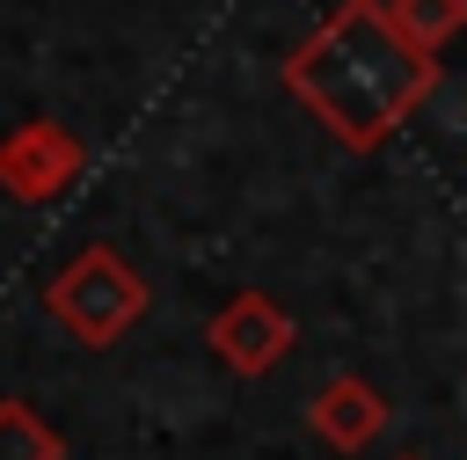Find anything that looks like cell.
<instances>
[{
	"label": "cell",
	"instance_id": "8992f818",
	"mask_svg": "<svg viewBox=\"0 0 467 460\" xmlns=\"http://www.w3.org/2000/svg\"><path fill=\"white\" fill-rule=\"evenodd\" d=\"M379 15H387V29L401 37V44H416V51H445L452 37H460V22H467V0H379Z\"/></svg>",
	"mask_w": 467,
	"mask_h": 460
},
{
	"label": "cell",
	"instance_id": "7a4b0ae2",
	"mask_svg": "<svg viewBox=\"0 0 467 460\" xmlns=\"http://www.w3.org/2000/svg\"><path fill=\"white\" fill-rule=\"evenodd\" d=\"M153 307V285L102 241H88L51 285H44V314L80 343V350H117V336H131Z\"/></svg>",
	"mask_w": 467,
	"mask_h": 460
},
{
	"label": "cell",
	"instance_id": "6da1fadb",
	"mask_svg": "<svg viewBox=\"0 0 467 460\" xmlns=\"http://www.w3.org/2000/svg\"><path fill=\"white\" fill-rule=\"evenodd\" d=\"M285 95L350 153H379L438 88V58L401 44L379 0H336L277 66Z\"/></svg>",
	"mask_w": 467,
	"mask_h": 460
},
{
	"label": "cell",
	"instance_id": "52a82bcc",
	"mask_svg": "<svg viewBox=\"0 0 467 460\" xmlns=\"http://www.w3.org/2000/svg\"><path fill=\"white\" fill-rule=\"evenodd\" d=\"M0 460H66V438L29 402H0Z\"/></svg>",
	"mask_w": 467,
	"mask_h": 460
},
{
	"label": "cell",
	"instance_id": "5b68a950",
	"mask_svg": "<svg viewBox=\"0 0 467 460\" xmlns=\"http://www.w3.org/2000/svg\"><path fill=\"white\" fill-rule=\"evenodd\" d=\"M387 394L372 387V380H358V372H336V380H321L314 387V402H306V423H314V438L321 445H336V453H365L379 431H387Z\"/></svg>",
	"mask_w": 467,
	"mask_h": 460
},
{
	"label": "cell",
	"instance_id": "3957f363",
	"mask_svg": "<svg viewBox=\"0 0 467 460\" xmlns=\"http://www.w3.org/2000/svg\"><path fill=\"white\" fill-rule=\"evenodd\" d=\"M80 175H88V146L58 117H22L15 131H0V190L15 204H58Z\"/></svg>",
	"mask_w": 467,
	"mask_h": 460
},
{
	"label": "cell",
	"instance_id": "277c9868",
	"mask_svg": "<svg viewBox=\"0 0 467 460\" xmlns=\"http://www.w3.org/2000/svg\"><path fill=\"white\" fill-rule=\"evenodd\" d=\"M292 314L270 299V292H234L212 321H204V350L234 372V380H263L285 350H292Z\"/></svg>",
	"mask_w": 467,
	"mask_h": 460
}]
</instances>
